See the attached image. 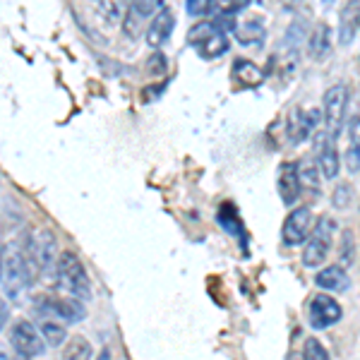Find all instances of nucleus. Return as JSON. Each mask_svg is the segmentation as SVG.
Masks as SVG:
<instances>
[{
    "label": "nucleus",
    "mask_w": 360,
    "mask_h": 360,
    "mask_svg": "<svg viewBox=\"0 0 360 360\" xmlns=\"http://www.w3.org/2000/svg\"><path fill=\"white\" fill-rule=\"evenodd\" d=\"M56 278H58V283H60L63 291H65L68 295H72V298L82 300V303L91 300V295H94L84 264L79 262V257L75 252H60V255H58Z\"/></svg>",
    "instance_id": "f257e3e1"
},
{
    "label": "nucleus",
    "mask_w": 360,
    "mask_h": 360,
    "mask_svg": "<svg viewBox=\"0 0 360 360\" xmlns=\"http://www.w3.org/2000/svg\"><path fill=\"white\" fill-rule=\"evenodd\" d=\"M34 278L37 276H34L27 255L22 252V250L5 245L3 264H0V286H3L5 295H10V298H20V293L25 291Z\"/></svg>",
    "instance_id": "f03ea898"
},
{
    "label": "nucleus",
    "mask_w": 360,
    "mask_h": 360,
    "mask_svg": "<svg viewBox=\"0 0 360 360\" xmlns=\"http://www.w3.org/2000/svg\"><path fill=\"white\" fill-rule=\"evenodd\" d=\"M188 44L207 60H214L229 51V37L217 22H197L195 27H190Z\"/></svg>",
    "instance_id": "7ed1b4c3"
},
{
    "label": "nucleus",
    "mask_w": 360,
    "mask_h": 360,
    "mask_svg": "<svg viewBox=\"0 0 360 360\" xmlns=\"http://www.w3.org/2000/svg\"><path fill=\"white\" fill-rule=\"evenodd\" d=\"M336 233V224L329 217H322L312 229L310 238L303 243V264L305 266H319L332 252V240Z\"/></svg>",
    "instance_id": "20e7f679"
},
{
    "label": "nucleus",
    "mask_w": 360,
    "mask_h": 360,
    "mask_svg": "<svg viewBox=\"0 0 360 360\" xmlns=\"http://www.w3.org/2000/svg\"><path fill=\"white\" fill-rule=\"evenodd\" d=\"M348 86L346 84H334L324 91L322 98V120H324V130L329 135L339 137L341 130L346 125V111H348Z\"/></svg>",
    "instance_id": "39448f33"
},
{
    "label": "nucleus",
    "mask_w": 360,
    "mask_h": 360,
    "mask_svg": "<svg viewBox=\"0 0 360 360\" xmlns=\"http://www.w3.org/2000/svg\"><path fill=\"white\" fill-rule=\"evenodd\" d=\"M10 344H13L17 358H41L46 353L49 344L44 341L39 327H34L29 319H17V322L10 327Z\"/></svg>",
    "instance_id": "423d86ee"
},
{
    "label": "nucleus",
    "mask_w": 360,
    "mask_h": 360,
    "mask_svg": "<svg viewBox=\"0 0 360 360\" xmlns=\"http://www.w3.org/2000/svg\"><path fill=\"white\" fill-rule=\"evenodd\" d=\"M25 255H27L29 264H32V271H34V274H39V271L53 269V264L58 262V257H56V236H53V231L39 229L37 233L29 238Z\"/></svg>",
    "instance_id": "0eeeda50"
},
{
    "label": "nucleus",
    "mask_w": 360,
    "mask_h": 360,
    "mask_svg": "<svg viewBox=\"0 0 360 360\" xmlns=\"http://www.w3.org/2000/svg\"><path fill=\"white\" fill-rule=\"evenodd\" d=\"M37 305L44 315H53L68 324H77L86 317L84 303L72 295H41Z\"/></svg>",
    "instance_id": "6e6552de"
},
{
    "label": "nucleus",
    "mask_w": 360,
    "mask_h": 360,
    "mask_svg": "<svg viewBox=\"0 0 360 360\" xmlns=\"http://www.w3.org/2000/svg\"><path fill=\"white\" fill-rule=\"evenodd\" d=\"M334 135H329L327 130H317L312 135V142H315V164L322 173V178L327 180H334L339 176V168H341V156H339V149H336V142H334Z\"/></svg>",
    "instance_id": "1a4fd4ad"
},
{
    "label": "nucleus",
    "mask_w": 360,
    "mask_h": 360,
    "mask_svg": "<svg viewBox=\"0 0 360 360\" xmlns=\"http://www.w3.org/2000/svg\"><path fill=\"white\" fill-rule=\"evenodd\" d=\"M315 229V217H312L310 207H295L283 221V243L286 245H303Z\"/></svg>",
    "instance_id": "9d476101"
},
{
    "label": "nucleus",
    "mask_w": 360,
    "mask_h": 360,
    "mask_svg": "<svg viewBox=\"0 0 360 360\" xmlns=\"http://www.w3.org/2000/svg\"><path fill=\"white\" fill-rule=\"evenodd\" d=\"M319 118H322V111H317V108H300V106L293 108L291 115H288V120H286L288 139H291L293 144L305 142L307 137L317 132Z\"/></svg>",
    "instance_id": "9b49d317"
},
{
    "label": "nucleus",
    "mask_w": 360,
    "mask_h": 360,
    "mask_svg": "<svg viewBox=\"0 0 360 360\" xmlns=\"http://www.w3.org/2000/svg\"><path fill=\"white\" fill-rule=\"evenodd\" d=\"M344 317V310H341V305L336 303L332 295H324L319 293L312 298L310 303V324L312 329H327V327H334L339 319Z\"/></svg>",
    "instance_id": "f8f14e48"
},
{
    "label": "nucleus",
    "mask_w": 360,
    "mask_h": 360,
    "mask_svg": "<svg viewBox=\"0 0 360 360\" xmlns=\"http://www.w3.org/2000/svg\"><path fill=\"white\" fill-rule=\"evenodd\" d=\"M173 27H176V15H173V10L168 5H161L147 27V44L152 49H161L171 39Z\"/></svg>",
    "instance_id": "ddd939ff"
},
{
    "label": "nucleus",
    "mask_w": 360,
    "mask_h": 360,
    "mask_svg": "<svg viewBox=\"0 0 360 360\" xmlns=\"http://www.w3.org/2000/svg\"><path fill=\"white\" fill-rule=\"evenodd\" d=\"M360 29V0H348L339 15V44L351 46Z\"/></svg>",
    "instance_id": "4468645a"
},
{
    "label": "nucleus",
    "mask_w": 360,
    "mask_h": 360,
    "mask_svg": "<svg viewBox=\"0 0 360 360\" xmlns=\"http://www.w3.org/2000/svg\"><path fill=\"white\" fill-rule=\"evenodd\" d=\"M278 197L286 207H293L300 197V180H298V171H295V164H283L278 168Z\"/></svg>",
    "instance_id": "2eb2a0df"
},
{
    "label": "nucleus",
    "mask_w": 360,
    "mask_h": 360,
    "mask_svg": "<svg viewBox=\"0 0 360 360\" xmlns=\"http://www.w3.org/2000/svg\"><path fill=\"white\" fill-rule=\"evenodd\" d=\"M315 283L322 291H336V293L351 288V278L346 274V266H341V264H332V266L319 269L315 276Z\"/></svg>",
    "instance_id": "dca6fc26"
},
{
    "label": "nucleus",
    "mask_w": 360,
    "mask_h": 360,
    "mask_svg": "<svg viewBox=\"0 0 360 360\" xmlns=\"http://www.w3.org/2000/svg\"><path fill=\"white\" fill-rule=\"evenodd\" d=\"M307 53H310L312 60H324L332 53V29H329V25L322 22V25L315 27L310 41H307Z\"/></svg>",
    "instance_id": "f3484780"
},
{
    "label": "nucleus",
    "mask_w": 360,
    "mask_h": 360,
    "mask_svg": "<svg viewBox=\"0 0 360 360\" xmlns=\"http://www.w3.org/2000/svg\"><path fill=\"white\" fill-rule=\"evenodd\" d=\"M348 149H346V168L351 173L360 171V115H353L348 123Z\"/></svg>",
    "instance_id": "a211bd4d"
},
{
    "label": "nucleus",
    "mask_w": 360,
    "mask_h": 360,
    "mask_svg": "<svg viewBox=\"0 0 360 360\" xmlns=\"http://www.w3.org/2000/svg\"><path fill=\"white\" fill-rule=\"evenodd\" d=\"M233 32H236V39L243 46H259V44H264V39H266V29L259 20L240 22V25H236Z\"/></svg>",
    "instance_id": "6ab92c4d"
},
{
    "label": "nucleus",
    "mask_w": 360,
    "mask_h": 360,
    "mask_svg": "<svg viewBox=\"0 0 360 360\" xmlns=\"http://www.w3.org/2000/svg\"><path fill=\"white\" fill-rule=\"evenodd\" d=\"M233 79L243 86H259L264 82V72L252 60H236L233 63Z\"/></svg>",
    "instance_id": "aec40b11"
},
{
    "label": "nucleus",
    "mask_w": 360,
    "mask_h": 360,
    "mask_svg": "<svg viewBox=\"0 0 360 360\" xmlns=\"http://www.w3.org/2000/svg\"><path fill=\"white\" fill-rule=\"evenodd\" d=\"M39 332H41L46 344L53 346V348H58V346L63 344V341L68 339L65 322H63V319H58V317H46V319H41V324H39Z\"/></svg>",
    "instance_id": "412c9836"
},
{
    "label": "nucleus",
    "mask_w": 360,
    "mask_h": 360,
    "mask_svg": "<svg viewBox=\"0 0 360 360\" xmlns=\"http://www.w3.org/2000/svg\"><path fill=\"white\" fill-rule=\"evenodd\" d=\"M295 171H298L300 188L307 190V193H319V178H322V173H319L315 161H298Z\"/></svg>",
    "instance_id": "4be33fe9"
},
{
    "label": "nucleus",
    "mask_w": 360,
    "mask_h": 360,
    "mask_svg": "<svg viewBox=\"0 0 360 360\" xmlns=\"http://www.w3.org/2000/svg\"><path fill=\"white\" fill-rule=\"evenodd\" d=\"M94 3H96L98 13L111 22L125 20L127 13H130V0H94Z\"/></svg>",
    "instance_id": "5701e85b"
},
{
    "label": "nucleus",
    "mask_w": 360,
    "mask_h": 360,
    "mask_svg": "<svg viewBox=\"0 0 360 360\" xmlns=\"http://www.w3.org/2000/svg\"><path fill=\"white\" fill-rule=\"evenodd\" d=\"M65 360H91L94 358V348H91L89 341L84 336H72L65 346V353H63Z\"/></svg>",
    "instance_id": "b1692460"
},
{
    "label": "nucleus",
    "mask_w": 360,
    "mask_h": 360,
    "mask_svg": "<svg viewBox=\"0 0 360 360\" xmlns=\"http://www.w3.org/2000/svg\"><path fill=\"white\" fill-rule=\"evenodd\" d=\"M339 257H341V266H351L353 259H356V238H353L351 231H341Z\"/></svg>",
    "instance_id": "393cba45"
},
{
    "label": "nucleus",
    "mask_w": 360,
    "mask_h": 360,
    "mask_svg": "<svg viewBox=\"0 0 360 360\" xmlns=\"http://www.w3.org/2000/svg\"><path fill=\"white\" fill-rule=\"evenodd\" d=\"M353 200H356V193H353V188L348 183H341L336 185L334 195H332V205L336 209H348L353 205Z\"/></svg>",
    "instance_id": "a878e982"
},
{
    "label": "nucleus",
    "mask_w": 360,
    "mask_h": 360,
    "mask_svg": "<svg viewBox=\"0 0 360 360\" xmlns=\"http://www.w3.org/2000/svg\"><path fill=\"white\" fill-rule=\"evenodd\" d=\"M303 358L305 360H332V358H329V353H327V348L322 346V341L315 339V336H310V339L305 341Z\"/></svg>",
    "instance_id": "bb28decb"
},
{
    "label": "nucleus",
    "mask_w": 360,
    "mask_h": 360,
    "mask_svg": "<svg viewBox=\"0 0 360 360\" xmlns=\"http://www.w3.org/2000/svg\"><path fill=\"white\" fill-rule=\"evenodd\" d=\"M159 8H161V0H130V10L139 20H144V17H149V15H156Z\"/></svg>",
    "instance_id": "cd10ccee"
},
{
    "label": "nucleus",
    "mask_w": 360,
    "mask_h": 360,
    "mask_svg": "<svg viewBox=\"0 0 360 360\" xmlns=\"http://www.w3.org/2000/svg\"><path fill=\"white\" fill-rule=\"evenodd\" d=\"M303 41H305V25H300V22L295 20L286 32V44H288V49H298V46H303Z\"/></svg>",
    "instance_id": "c85d7f7f"
},
{
    "label": "nucleus",
    "mask_w": 360,
    "mask_h": 360,
    "mask_svg": "<svg viewBox=\"0 0 360 360\" xmlns=\"http://www.w3.org/2000/svg\"><path fill=\"white\" fill-rule=\"evenodd\" d=\"M248 0H212V10H219L221 15H231L236 10L245 8Z\"/></svg>",
    "instance_id": "c756f323"
},
{
    "label": "nucleus",
    "mask_w": 360,
    "mask_h": 360,
    "mask_svg": "<svg viewBox=\"0 0 360 360\" xmlns=\"http://www.w3.org/2000/svg\"><path fill=\"white\" fill-rule=\"evenodd\" d=\"M185 10L193 17H202L212 10V0H185Z\"/></svg>",
    "instance_id": "7c9ffc66"
},
{
    "label": "nucleus",
    "mask_w": 360,
    "mask_h": 360,
    "mask_svg": "<svg viewBox=\"0 0 360 360\" xmlns=\"http://www.w3.org/2000/svg\"><path fill=\"white\" fill-rule=\"evenodd\" d=\"M166 58L164 56H161V53H154L152 58H149V60H147V70H149V75H164L166 72Z\"/></svg>",
    "instance_id": "2f4dec72"
},
{
    "label": "nucleus",
    "mask_w": 360,
    "mask_h": 360,
    "mask_svg": "<svg viewBox=\"0 0 360 360\" xmlns=\"http://www.w3.org/2000/svg\"><path fill=\"white\" fill-rule=\"evenodd\" d=\"M219 221H221V226L226 231H231L233 236H243V229H240V219L236 217V212H233V217H229L226 219L224 214H219Z\"/></svg>",
    "instance_id": "473e14b6"
},
{
    "label": "nucleus",
    "mask_w": 360,
    "mask_h": 360,
    "mask_svg": "<svg viewBox=\"0 0 360 360\" xmlns=\"http://www.w3.org/2000/svg\"><path fill=\"white\" fill-rule=\"evenodd\" d=\"M8 319H10V307L8 303H5V298L0 295V332L5 329V324H8Z\"/></svg>",
    "instance_id": "72a5a7b5"
},
{
    "label": "nucleus",
    "mask_w": 360,
    "mask_h": 360,
    "mask_svg": "<svg viewBox=\"0 0 360 360\" xmlns=\"http://www.w3.org/2000/svg\"><path fill=\"white\" fill-rule=\"evenodd\" d=\"M288 360H305V358H303V353H298V351H291V353H288Z\"/></svg>",
    "instance_id": "f704fd0d"
},
{
    "label": "nucleus",
    "mask_w": 360,
    "mask_h": 360,
    "mask_svg": "<svg viewBox=\"0 0 360 360\" xmlns=\"http://www.w3.org/2000/svg\"><path fill=\"white\" fill-rule=\"evenodd\" d=\"M3 255H5V245H3V229H0V264H3Z\"/></svg>",
    "instance_id": "c9c22d12"
},
{
    "label": "nucleus",
    "mask_w": 360,
    "mask_h": 360,
    "mask_svg": "<svg viewBox=\"0 0 360 360\" xmlns=\"http://www.w3.org/2000/svg\"><path fill=\"white\" fill-rule=\"evenodd\" d=\"M0 360H13V358H10V353H8V351H5V348H3V346H0Z\"/></svg>",
    "instance_id": "e433bc0d"
},
{
    "label": "nucleus",
    "mask_w": 360,
    "mask_h": 360,
    "mask_svg": "<svg viewBox=\"0 0 360 360\" xmlns=\"http://www.w3.org/2000/svg\"><path fill=\"white\" fill-rule=\"evenodd\" d=\"M319 3H322L324 8H332V5H334V0H319Z\"/></svg>",
    "instance_id": "4c0bfd02"
},
{
    "label": "nucleus",
    "mask_w": 360,
    "mask_h": 360,
    "mask_svg": "<svg viewBox=\"0 0 360 360\" xmlns=\"http://www.w3.org/2000/svg\"><path fill=\"white\" fill-rule=\"evenodd\" d=\"M20 360H29V358H20Z\"/></svg>",
    "instance_id": "58836bf2"
}]
</instances>
